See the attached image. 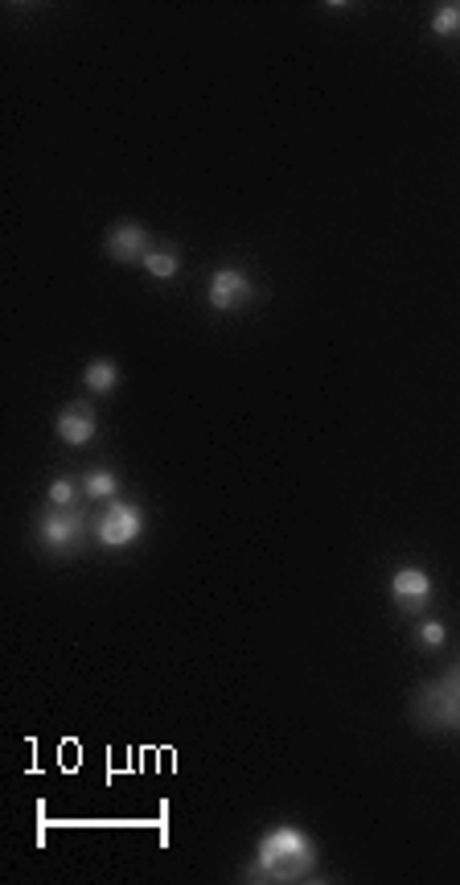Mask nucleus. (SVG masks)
I'll return each mask as SVG.
<instances>
[{"label": "nucleus", "mask_w": 460, "mask_h": 885, "mask_svg": "<svg viewBox=\"0 0 460 885\" xmlns=\"http://www.w3.org/2000/svg\"><path fill=\"white\" fill-rule=\"evenodd\" d=\"M316 869V848L313 841L304 836L301 827H272L263 841H259V856L251 865V877L255 882H304L313 877Z\"/></svg>", "instance_id": "obj_1"}, {"label": "nucleus", "mask_w": 460, "mask_h": 885, "mask_svg": "<svg viewBox=\"0 0 460 885\" xmlns=\"http://www.w3.org/2000/svg\"><path fill=\"white\" fill-rule=\"evenodd\" d=\"M416 721L428 729H460V692L448 680L428 683L416 692Z\"/></svg>", "instance_id": "obj_2"}, {"label": "nucleus", "mask_w": 460, "mask_h": 885, "mask_svg": "<svg viewBox=\"0 0 460 885\" xmlns=\"http://www.w3.org/2000/svg\"><path fill=\"white\" fill-rule=\"evenodd\" d=\"M140 532H144L140 507L119 503V498H107V507H103L100 523H95V536H100L103 548H128V544L140 539Z\"/></svg>", "instance_id": "obj_3"}, {"label": "nucleus", "mask_w": 460, "mask_h": 885, "mask_svg": "<svg viewBox=\"0 0 460 885\" xmlns=\"http://www.w3.org/2000/svg\"><path fill=\"white\" fill-rule=\"evenodd\" d=\"M86 536V519L79 507H54L42 515V548L62 556V552H74Z\"/></svg>", "instance_id": "obj_4"}, {"label": "nucleus", "mask_w": 460, "mask_h": 885, "mask_svg": "<svg viewBox=\"0 0 460 885\" xmlns=\"http://www.w3.org/2000/svg\"><path fill=\"white\" fill-rule=\"evenodd\" d=\"M255 297V285H251V276L243 268H218L210 276V306L230 313V309H243L247 301Z\"/></svg>", "instance_id": "obj_5"}, {"label": "nucleus", "mask_w": 460, "mask_h": 885, "mask_svg": "<svg viewBox=\"0 0 460 885\" xmlns=\"http://www.w3.org/2000/svg\"><path fill=\"white\" fill-rule=\"evenodd\" d=\"M95 433H100V412H95V404L71 400V404L58 408V436H62L66 445H86Z\"/></svg>", "instance_id": "obj_6"}, {"label": "nucleus", "mask_w": 460, "mask_h": 885, "mask_svg": "<svg viewBox=\"0 0 460 885\" xmlns=\"http://www.w3.org/2000/svg\"><path fill=\"white\" fill-rule=\"evenodd\" d=\"M103 251L119 264H136L153 251V239H148V231H144L140 223H119V227H112V235L103 239Z\"/></svg>", "instance_id": "obj_7"}, {"label": "nucleus", "mask_w": 460, "mask_h": 885, "mask_svg": "<svg viewBox=\"0 0 460 885\" xmlns=\"http://www.w3.org/2000/svg\"><path fill=\"white\" fill-rule=\"evenodd\" d=\"M390 597L399 601V610L419 614L431 597V577L424 568H399V573L390 577Z\"/></svg>", "instance_id": "obj_8"}, {"label": "nucleus", "mask_w": 460, "mask_h": 885, "mask_svg": "<svg viewBox=\"0 0 460 885\" xmlns=\"http://www.w3.org/2000/svg\"><path fill=\"white\" fill-rule=\"evenodd\" d=\"M83 383H86V392H95V395L115 392V388H119V367H115L112 359H95V363L83 371Z\"/></svg>", "instance_id": "obj_9"}, {"label": "nucleus", "mask_w": 460, "mask_h": 885, "mask_svg": "<svg viewBox=\"0 0 460 885\" xmlns=\"http://www.w3.org/2000/svg\"><path fill=\"white\" fill-rule=\"evenodd\" d=\"M144 272L157 276V280H172L177 276V268H181V260H177V251L172 247H153L148 256H144Z\"/></svg>", "instance_id": "obj_10"}, {"label": "nucleus", "mask_w": 460, "mask_h": 885, "mask_svg": "<svg viewBox=\"0 0 460 885\" xmlns=\"http://www.w3.org/2000/svg\"><path fill=\"white\" fill-rule=\"evenodd\" d=\"M83 491L91 494V498H115L119 478H115L112 470H91V474L83 478Z\"/></svg>", "instance_id": "obj_11"}, {"label": "nucleus", "mask_w": 460, "mask_h": 885, "mask_svg": "<svg viewBox=\"0 0 460 885\" xmlns=\"http://www.w3.org/2000/svg\"><path fill=\"white\" fill-rule=\"evenodd\" d=\"M431 33H440V38L460 33V4H440V9L431 13Z\"/></svg>", "instance_id": "obj_12"}, {"label": "nucleus", "mask_w": 460, "mask_h": 885, "mask_svg": "<svg viewBox=\"0 0 460 885\" xmlns=\"http://www.w3.org/2000/svg\"><path fill=\"white\" fill-rule=\"evenodd\" d=\"M79 503V486L71 478L50 482V507H74Z\"/></svg>", "instance_id": "obj_13"}, {"label": "nucleus", "mask_w": 460, "mask_h": 885, "mask_svg": "<svg viewBox=\"0 0 460 885\" xmlns=\"http://www.w3.org/2000/svg\"><path fill=\"white\" fill-rule=\"evenodd\" d=\"M445 639H448L445 622H424V626H419V642H424V647H445Z\"/></svg>", "instance_id": "obj_14"}, {"label": "nucleus", "mask_w": 460, "mask_h": 885, "mask_svg": "<svg viewBox=\"0 0 460 885\" xmlns=\"http://www.w3.org/2000/svg\"><path fill=\"white\" fill-rule=\"evenodd\" d=\"M448 683H452V688H457V692H460V663H457V668H452V676H448Z\"/></svg>", "instance_id": "obj_15"}]
</instances>
